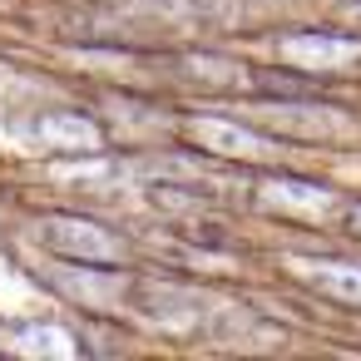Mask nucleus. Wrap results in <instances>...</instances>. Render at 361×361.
I'll return each mask as SVG.
<instances>
[{
  "mask_svg": "<svg viewBox=\"0 0 361 361\" xmlns=\"http://www.w3.org/2000/svg\"><path fill=\"white\" fill-rule=\"evenodd\" d=\"M40 233V247L65 257V262H80V267H114L124 262V238L99 223V218H85V213H45L35 223Z\"/></svg>",
  "mask_w": 361,
  "mask_h": 361,
  "instance_id": "1",
  "label": "nucleus"
},
{
  "mask_svg": "<svg viewBox=\"0 0 361 361\" xmlns=\"http://www.w3.org/2000/svg\"><path fill=\"white\" fill-rule=\"evenodd\" d=\"M188 134L198 149L208 154H223V159H257V154H272L277 139L252 129V124H233V119H218V114H193L188 119Z\"/></svg>",
  "mask_w": 361,
  "mask_h": 361,
  "instance_id": "2",
  "label": "nucleus"
},
{
  "mask_svg": "<svg viewBox=\"0 0 361 361\" xmlns=\"http://www.w3.org/2000/svg\"><path fill=\"white\" fill-rule=\"evenodd\" d=\"M30 134L45 149H65V154H99L104 149V129L80 109H45L30 119Z\"/></svg>",
  "mask_w": 361,
  "mask_h": 361,
  "instance_id": "3",
  "label": "nucleus"
},
{
  "mask_svg": "<svg viewBox=\"0 0 361 361\" xmlns=\"http://www.w3.org/2000/svg\"><path fill=\"white\" fill-rule=\"evenodd\" d=\"M282 55L312 70H341L361 60V40L356 35H326V30H292L282 35Z\"/></svg>",
  "mask_w": 361,
  "mask_h": 361,
  "instance_id": "4",
  "label": "nucleus"
},
{
  "mask_svg": "<svg viewBox=\"0 0 361 361\" xmlns=\"http://www.w3.org/2000/svg\"><path fill=\"white\" fill-rule=\"evenodd\" d=\"M159 70H173L183 85H198V90H228L238 80H247V65L228 60V55H213V50H183V55H169V60H154Z\"/></svg>",
  "mask_w": 361,
  "mask_h": 361,
  "instance_id": "5",
  "label": "nucleus"
},
{
  "mask_svg": "<svg viewBox=\"0 0 361 361\" xmlns=\"http://www.w3.org/2000/svg\"><path fill=\"white\" fill-rule=\"evenodd\" d=\"M257 203L262 208H282V213H322L331 203L326 183H307V178H287V173H267L257 183Z\"/></svg>",
  "mask_w": 361,
  "mask_h": 361,
  "instance_id": "6",
  "label": "nucleus"
},
{
  "mask_svg": "<svg viewBox=\"0 0 361 361\" xmlns=\"http://www.w3.org/2000/svg\"><path fill=\"white\" fill-rule=\"evenodd\" d=\"M312 287L341 297V302H361V262H297Z\"/></svg>",
  "mask_w": 361,
  "mask_h": 361,
  "instance_id": "7",
  "label": "nucleus"
},
{
  "mask_svg": "<svg viewBox=\"0 0 361 361\" xmlns=\"http://www.w3.org/2000/svg\"><path fill=\"white\" fill-rule=\"evenodd\" d=\"M11 346H16V351H40V356H75V336L60 331V326H40V322L20 326V331L11 336Z\"/></svg>",
  "mask_w": 361,
  "mask_h": 361,
  "instance_id": "8",
  "label": "nucleus"
},
{
  "mask_svg": "<svg viewBox=\"0 0 361 361\" xmlns=\"http://www.w3.org/2000/svg\"><path fill=\"white\" fill-rule=\"evenodd\" d=\"M149 198H154V208H198V203H203V193L178 188V183H154Z\"/></svg>",
  "mask_w": 361,
  "mask_h": 361,
  "instance_id": "9",
  "label": "nucleus"
},
{
  "mask_svg": "<svg viewBox=\"0 0 361 361\" xmlns=\"http://www.w3.org/2000/svg\"><path fill=\"white\" fill-rule=\"evenodd\" d=\"M336 20L351 25V30H361V0H341V6H336Z\"/></svg>",
  "mask_w": 361,
  "mask_h": 361,
  "instance_id": "10",
  "label": "nucleus"
},
{
  "mask_svg": "<svg viewBox=\"0 0 361 361\" xmlns=\"http://www.w3.org/2000/svg\"><path fill=\"white\" fill-rule=\"evenodd\" d=\"M346 228H351V233H361V203H356V208L346 213Z\"/></svg>",
  "mask_w": 361,
  "mask_h": 361,
  "instance_id": "11",
  "label": "nucleus"
}]
</instances>
